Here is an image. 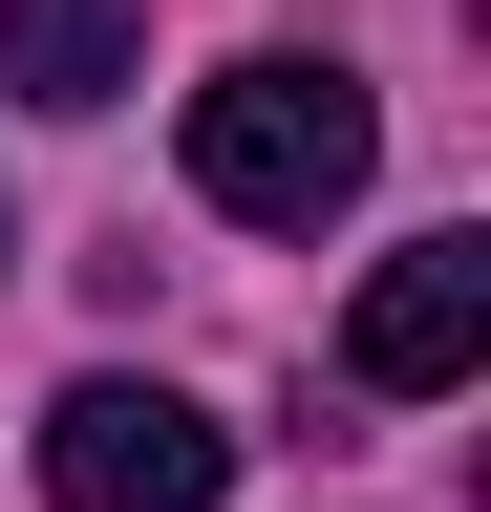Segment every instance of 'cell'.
<instances>
[{"mask_svg":"<svg viewBox=\"0 0 491 512\" xmlns=\"http://www.w3.org/2000/svg\"><path fill=\"white\" fill-rule=\"evenodd\" d=\"M363 171H385L363 64H299V43H278V64H214V86H193V192H214L235 235H321Z\"/></svg>","mask_w":491,"mask_h":512,"instance_id":"obj_1","label":"cell"},{"mask_svg":"<svg viewBox=\"0 0 491 512\" xmlns=\"http://www.w3.org/2000/svg\"><path fill=\"white\" fill-rule=\"evenodd\" d=\"M43 491L65 512H214L235 491V427L193 406V384H65V406H43Z\"/></svg>","mask_w":491,"mask_h":512,"instance_id":"obj_2","label":"cell"},{"mask_svg":"<svg viewBox=\"0 0 491 512\" xmlns=\"http://www.w3.org/2000/svg\"><path fill=\"white\" fill-rule=\"evenodd\" d=\"M342 363L385 384V406H427V384H470V363H491V235H406L385 278H363Z\"/></svg>","mask_w":491,"mask_h":512,"instance_id":"obj_3","label":"cell"},{"mask_svg":"<svg viewBox=\"0 0 491 512\" xmlns=\"http://www.w3.org/2000/svg\"><path fill=\"white\" fill-rule=\"evenodd\" d=\"M150 64V0H0V86L22 107H107Z\"/></svg>","mask_w":491,"mask_h":512,"instance_id":"obj_4","label":"cell"}]
</instances>
